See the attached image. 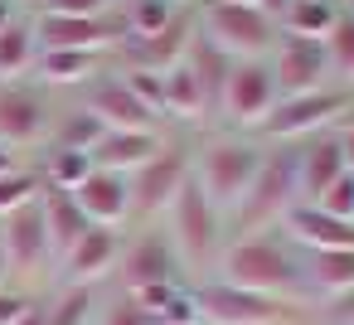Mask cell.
Wrapping results in <instances>:
<instances>
[{
  "label": "cell",
  "instance_id": "obj_22",
  "mask_svg": "<svg viewBox=\"0 0 354 325\" xmlns=\"http://www.w3.org/2000/svg\"><path fill=\"white\" fill-rule=\"evenodd\" d=\"M39 214H44V233H49V248H54V262L93 228L88 219H83V209L73 204V194L68 189H44L39 194Z\"/></svg>",
  "mask_w": 354,
  "mask_h": 325
},
{
  "label": "cell",
  "instance_id": "obj_35",
  "mask_svg": "<svg viewBox=\"0 0 354 325\" xmlns=\"http://www.w3.org/2000/svg\"><path fill=\"white\" fill-rule=\"evenodd\" d=\"M117 0H49L44 15H73V20H93V15H107Z\"/></svg>",
  "mask_w": 354,
  "mask_h": 325
},
{
  "label": "cell",
  "instance_id": "obj_38",
  "mask_svg": "<svg viewBox=\"0 0 354 325\" xmlns=\"http://www.w3.org/2000/svg\"><path fill=\"white\" fill-rule=\"evenodd\" d=\"M15 325H49V315H44V296H30V306L20 310Z\"/></svg>",
  "mask_w": 354,
  "mask_h": 325
},
{
  "label": "cell",
  "instance_id": "obj_11",
  "mask_svg": "<svg viewBox=\"0 0 354 325\" xmlns=\"http://www.w3.org/2000/svg\"><path fill=\"white\" fill-rule=\"evenodd\" d=\"M49 127H54V107L39 83L30 78L0 83V141L10 151H30V146L39 151L49 141Z\"/></svg>",
  "mask_w": 354,
  "mask_h": 325
},
{
  "label": "cell",
  "instance_id": "obj_43",
  "mask_svg": "<svg viewBox=\"0 0 354 325\" xmlns=\"http://www.w3.org/2000/svg\"><path fill=\"white\" fill-rule=\"evenodd\" d=\"M10 6H15V10H20V6H30V10H44L49 0H10Z\"/></svg>",
  "mask_w": 354,
  "mask_h": 325
},
{
  "label": "cell",
  "instance_id": "obj_29",
  "mask_svg": "<svg viewBox=\"0 0 354 325\" xmlns=\"http://www.w3.org/2000/svg\"><path fill=\"white\" fill-rule=\"evenodd\" d=\"M122 25H127V39H151L156 30H165L185 6H175V0H122ZM122 39V44H127Z\"/></svg>",
  "mask_w": 354,
  "mask_h": 325
},
{
  "label": "cell",
  "instance_id": "obj_48",
  "mask_svg": "<svg viewBox=\"0 0 354 325\" xmlns=\"http://www.w3.org/2000/svg\"><path fill=\"white\" fill-rule=\"evenodd\" d=\"M306 325H315V320H306Z\"/></svg>",
  "mask_w": 354,
  "mask_h": 325
},
{
  "label": "cell",
  "instance_id": "obj_34",
  "mask_svg": "<svg viewBox=\"0 0 354 325\" xmlns=\"http://www.w3.org/2000/svg\"><path fill=\"white\" fill-rule=\"evenodd\" d=\"M93 325H156V320H151V315H146L127 291H122L117 301H107V306L97 310V320H93Z\"/></svg>",
  "mask_w": 354,
  "mask_h": 325
},
{
  "label": "cell",
  "instance_id": "obj_3",
  "mask_svg": "<svg viewBox=\"0 0 354 325\" xmlns=\"http://www.w3.org/2000/svg\"><path fill=\"white\" fill-rule=\"evenodd\" d=\"M257 165H262V141H252V136H214V141H204V146L194 151L189 180H194V185L204 189V199L228 219V214L243 204V194H248Z\"/></svg>",
  "mask_w": 354,
  "mask_h": 325
},
{
  "label": "cell",
  "instance_id": "obj_15",
  "mask_svg": "<svg viewBox=\"0 0 354 325\" xmlns=\"http://www.w3.org/2000/svg\"><path fill=\"white\" fill-rule=\"evenodd\" d=\"M267 68L277 78V93L291 98V93H315L330 78V59H325V44L315 39H296V35H277L272 54H267Z\"/></svg>",
  "mask_w": 354,
  "mask_h": 325
},
{
  "label": "cell",
  "instance_id": "obj_30",
  "mask_svg": "<svg viewBox=\"0 0 354 325\" xmlns=\"http://www.w3.org/2000/svg\"><path fill=\"white\" fill-rule=\"evenodd\" d=\"M97 136H102L97 117H88L83 107H73V112H54V127H49V141H44V146H59V151H93Z\"/></svg>",
  "mask_w": 354,
  "mask_h": 325
},
{
  "label": "cell",
  "instance_id": "obj_14",
  "mask_svg": "<svg viewBox=\"0 0 354 325\" xmlns=\"http://www.w3.org/2000/svg\"><path fill=\"white\" fill-rule=\"evenodd\" d=\"M0 252H6V262H10V277H44V272H54V248H49V233H44L39 199L0 219Z\"/></svg>",
  "mask_w": 354,
  "mask_h": 325
},
{
  "label": "cell",
  "instance_id": "obj_26",
  "mask_svg": "<svg viewBox=\"0 0 354 325\" xmlns=\"http://www.w3.org/2000/svg\"><path fill=\"white\" fill-rule=\"evenodd\" d=\"M180 64H185V68L194 73V83L204 88L209 107H218V93H223V83H228V73H233V64H238V59H228V54H223V49H214V44H209L204 35H194Z\"/></svg>",
  "mask_w": 354,
  "mask_h": 325
},
{
  "label": "cell",
  "instance_id": "obj_49",
  "mask_svg": "<svg viewBox=\"0 0 354 325\" xmlns=\"http://www.w3.org/2000/svg\"><path fill=\"white\" fill-rule=\"evenodd\" d=\"M117 6H122V0H117Z\"/></svg>",
  "mask_w": 354,
  "mask_h": 325
},
{
  "label": "cell",
  "instance_id": "obj_24",
  "mask_svg": "<svg viewBox=\"0 0 354 325\" xmlns=\"http://www.w3.org/2000/svg\"><path fill=\"white\" fill-rule=\"evenodd\" d=\"M209 112H214V107H209L204 88L194 83V73H189L185 64H175V68H165V73H160V117L199 122V117H209Z\"/></svg>",
  "mask_w": 354,
  "mask_h": 325
},
{
  "label": "cell",
  "instance_id": "obj_23",
  "mask_svg": "<svg viewBox=\"0 0 354 325\" xmlns=\"http://www.w3.org/2000/svg\"><path fill=\"white\" fill-rule=\"evenodd\" d=\"M306 291H315L320 301H335V296L354 291V248L306 252Z\"/></svg>",
  "mask_w": 354,
  "mask_h": 325
},
{
  "label": "cell",
  "instance_id": "obj_39",
  "mask_svg": "<svg viewBox=\"0 0 354 325\" xmlns=\"http://www.w3.org/2000/svg\"><path fill=\"white\" fill-rule=\"evenodd\" d=\"M15 165H25V156H20V151H10L6 141H0V175H6V170H15Z\"/></svg>",
  "mask_w": 354,
  "mask_h": 325
},
{
  "label": "cell",
  "instance_id": "obj_21",
  "mask_svg": "<svg viewBox=\"0 0 354 325\" xmlns=\"http://www.w3.org/2000/svg\"><path fill=\"white\" fill-rule=\"evenodd\" d=\"M160 146H165V136H160V131H102V136H97V146L88 151V160H93L97 170L131 175V170H141Z\"/></svg>",
  "mask_w": 354,
  "mask_h": 325
},
{
  "label": "cell",
  "instance_id": "obj_41",
  "mask_svg": "<svg viewBox=\"0 0 354 325\" xmlns=\"http://www.w3.org/2000/svg\"><path fill=\"white\" fill-rule=\"evenodd\" d=\"M257 6H262V10H267V15H281V10H286V6H291V0H257Z\"/></svg>",
  "mask_w": 354,
  "mask_h": 325
},
{
  "label": "cell",
  "instance_id": "obj_12",
  "mask_svg": "<svg viewBox=\"0 0 354 325\" xmlns=\"http://www.w3.org/2000/svg\"><path fill=\"white\" fill-rule=\"evenodd\" d=\"M117 277H122V291H146V286H160V281H185V267H180L170 238L160 233V223L136 228L131 238H122Z\"/></svg>",
  "mask_w": 354,
  "mask_h": 325
},
{
  "label": "cell",
  "instance_id": "obj_25",
  "mask_svg": "<svg viewBox=\"0 0 354 325\" xmlns=\"http://www.w3.org/2000/svg\"><path fill=\"white\" fill-rule=\"evenodd\" d=\"M339 0H291V6L277 15V30L281 35H296V39H325L330 30H335V20H339Z\"/></svg>",
  "mask_w": 354,
  "mask_h": 325
},
{
  "label": "cell",
  "instance_id": "obj_27",
  "mask_svg": "<svg viewBox=\"0 0 354 325\" xmlns=\"http://www.w3.org/2000/svg\"><path fill=\"white\" fill-rule=\"evenodd\" d=\"M35 54H39L35 25H30L25 15H15L6 30H0V83L30 78V68H35Z\"/></svg>",
  "mask_w": 354,
  "mask_h": 325
},
{
  "label": "cell",
  "instance_id": "obj_6",
  "mask_svg": "<svg viewBox=\"0 0 354 325\" xmlns=\"http://www.w3.org/2000/svg\"><path fill=\"white\" fill-rule=\"evenodd\" d=\"M199 10V35L223 49L228 59H267L277 44V15L262 6H228V0H194Z\"/></svg>",
  "mask_w": 354,
  "mask_h": 325
},
{
  "label": "cell",
  "instance_id": "obj_42",
  "mask_svg": "<svg viewBox=\"0 0 354 325\" xmlns=\"http://www.w3.org/2000/svg\"><path fill=\"white\" fill-rule=\"evenodd\" d=\"M15 277H10V262H6V252H0V286H10Z\"/></svg>",
  "mask_w": 354,
  "mask_h": 325
},
{
  "label": "cell",
  "instance_id": "obj_47",
  "mask_svg": "<svg viewBox=\"0 0 354 325\" xmlns=\"http://www.w3.org/2000/svg\"><path fill=\"white\" fill-rule=\"evenodd\" d=\"M344 122H354V112H349V117H344Z\"/></svg>",
  "mask_w": 354,
  "mask_h": 325
},
{
  "label": "cell",
  "instance_id": "obj_2",
  "mask_svg": "<svg viewBox=\"0 0 354 325\" xmlns=\"http://www.w3.org/2000/svg\"><path fill=\"white\" fill-rule=\"evenodd\" d=\"M301 204V189H296V156L291 146H262V165L243 194V204L228 214L233 223V238H248V233H277L281 219Z\"/></svg>",
  "mask_w": 354,
  "mask_h": 325
},
{
  "label": "cell",
  "instance_id": "obj_16",
  "mask_svg": "<svg viewBox=\"0 0 354 325\" xmlns=\"http://www.w3.org/2000/svg\"><path fill=\"white\" fill-rule=\"evenodd\" d=\"M117 262H122V228H88L59 262H54V272H59V281H73V286H97V281H107L112 272H117Z\"/></svg>",
  "mask_w": 354,
  "mask_h": 325
},
{
  "label": "cell",
  "instance_id": "obj_10",
  "mask_svg": "<svg viewBox=\"0 0 354 325\" xmlns=\"http://www.w3.org/2000/svg\"><path fill=\"white\" fill-rule=\"evenodd\" d=\"M35 25V39L39 49H78V54H117V44L127 39V25H122V10L112 6L107 15H93V20H73V15H44L35 10L30 15Z\"/></svg>",
  "mask_w": 354,
  "mask_h": 325
},
{
  "label": "cell",
  "instance_id": "obj_5",
  "mask_svg": "<svg viewBox=\"0 0 354 325\" xmlns=\"http://www.w3.org/2000/svg\"><path fill=\"white\" fill-rule=\"evenodd\" d=\"M349 112H354V88H344V83H325L315 93H291V98H277V107L257 127V141H267V146H296L306 136L335 131Z\"/></svg>",
  "mask_w": 354,
  "mask_h": 325
},
{
  "label": "cell",
  "instance_id": "obj_8",
  "mask_svg": "<svg viewBox=\"0 0 354 325\" xmlns=\"http://www.w3.org/2000/svg\"><path fill=\"white\" fill-rule=\"evenodd\" d=\"M277 78H272V68H267V59H238L233 64V73H228V83H223V93H218V117L228 122V127H238L243 136H257V127L267 122V112L277 107Z\"/></svg>",
  "mask_w": 354,
  "mask_h": 325
},
{
  "label": "cell",
  "instance_id": "obj_4",
  "mask_svg": "<svg viewBox=\"0 0 354 325\" xmlns=\"http://www.w3.org/2000/svg\"><path fill=\"white\" fill-rule=\"evenodd\" d=\"M223 223H228V219H223V214L204 199V189L189 180V185L175 194V204L165 209L160 233L170 238V248H175V257H180L185 272H204V267H218V252H223V243H228Z\"/></svg>",
  "mask_w": 354,
  "mask_h": 325
},
{
  "label": "cell",
  "instance_id": "obj_19",
  "mask_svg": "<svg viewBox=\"0 0 354 325\" xmlns=\"http://www.w3.org/2000/svg\"><path fill=\"white\" fill-rule=\"evenodd\" d=\"M296 252H325V248H354V223H344V219H330L325 209H315V204H296L286 219H281V228H277Z\"/></svg>",
  "mask_w": 354,
  "mask_h": 325
},
{
  "label": "cell",
  "instance_id": "obj_20",
  "mask_svg": "<svg viewBox=\"0 0 354 325\" xmlns=\"http://www.w3.org/2000/svg\"><path fill=\"white\" fill-rule=\"evenodd\" d=\"M112 59L107 54H78V49H39L30 78L39 88H88L97 73H107Z\"/></svg>",
  "mask_w": 354,
  "mask_h": 325
},
{
  "label": "cell",
  "instance_id": "obj_44",
  "mask_svg": "<svg viewBox=\"0 0 354 325\" xmlns=\"http://www.w3.org/2000/svg\"><path fill=\"white\" fill-rule=\"evenodd\" d=\"M267 325H306V315H286V320H267Z\"/></svg>",
  "mask_w": 354,
  "mask_h": 325
},
{
  "label": "cell",
  "instance_id": "obj_28",
  "mask_svg": "<svg viewBox=\"0 0 354 325\" xmlns=\"http://www.w3.org/2000/svg\"><path fill=\"white\" fill-rule=\"evenodd\" d=\"M44 315H49V325H93L97 320V286L59 281V291L44 296Z\"/></svg>",
  "mask_w": 354,
  "mask_h": 325
},
{
  "label": "cell",
  "instance_id": "obj_33",
  "mask_svg": "<svg viewBox=\"0 0 354 325\" xmlns=\"http://www.w3.org/2000/svg\"><path fill=\"white\" fill-rule=\"evenodd\" d=\"M310 204H315V209H325L330 219H344V223H354V175L344 170V175H339V180H335V185H330L320 199H310Z\"/></svg>",
  "mask_w": 354,
  "mask_h": 325
},
{
  "label": "cell",
  "instance_id": "obj_17",
  "mask_svg": "<svg viewBox=\"0 0 354 325\" xmlns=\"http://www.w3.org/2000/svg\"><path fill=\"white\" fill-rule=\"evenodd\" d=\"M68 194H73V204L83 209V219L97 223V228H122V223H131V180L117 175V170H97V165H93Z\"/></svg>",
  "mask_w": 354,
  "mask_h": 325
},
{
  "label": "cell",
  "instance_id": "obj_32",
  "mask_svg": "<svg viewBox=\"0 0 354 325\" xmlns=\"http://www.w3.org/2000/svg\"><path fill=\"white\" fill-rule=\"evenodd\" d=\"M39 194H44V180H39L35 165H15V170H6V175H0V219L15 214V209H25V204H35Z\"/></svg>",
  "mask_w": 354,
  "mask_h": 325
},
{
  "label": "cell",
  "instance_id": "obj_1",
  "mask_svg": "<svg viewBox=\"0 0 354 325\" xmlns=\"http://www.w3.org/2000/svg\"><path fill=\"white\" fill-rule=\"evenodd\" d=\"M214 277H223L243 291L272 296V301H291V306H301V296H306V257L281 233L228 238L223 252H218Z\"/></svg>",
  "mask_w": 354,
  "mask_h": 325
},
{
  "label": "cell",
  "instance_id": "obj_7",
  "mask_svg": "<svg viewBox=\"0 0 354 325\" xmlns=\"http://www.w3.org/2000/svg\"><path fill=\"white\" fill-rule=\"evenodd\" d=\"M189 160H194V151L185 141H165L141 170L127 175L131 180V223L151 228V223L165 219V209L175 204V194L189 185Z\"/></svg>",
  "mask_w": 354,
  "mask_h": 325
},
{
  "label": "cell",
  "instance_id": "obj_40",
  "mask_svg": "<svg viewBox=\"0 0 354 325\" xmlns=\"http://www.w3.org/2000/svg\"><path fill=\"white\" fill-rule=\"evenodd\" d=\"M15 15H20V10H15V6H10V0H0V30H6V25H10V20H15Z\"/></svg>",
  "mask_w": 354,
  "mask_h": 325
},
{
  "label": "cell",
  "instance_id": "obj_13",
  "mask_svg": "<svg viewBox=\"0 0 354 325\" xmlns=\"http://www.w3.org/2000/svg\"><path fill=\"white\" fill-rule=\"evenodd\" d=\"M83 112L97 117L102 131H160V117L127 88L122 73H97L88 88H83Z\"/></svg>",
  "mask_w": 354,
  "mask_h": 325
},
{
  "label": "cell",
  "instance_id": "obj_37",
  "mask_svg": "<svg viewBox=\"0 0 354 325\" xmlns=\"http://www.w3.org/2000/svg\"><path fill=\"white\" fill-rule=\"evenodd\" d=\"M335 141H339V156H344V170L354 175V122H339V127H335Z\"/></svg>",
  "mask_w": 354,
  "mask_h": 325
},
{
  "label": "cell",
  "instance_id": "obj_50",
  "mask_svg": "<svg viewBox=\"0 0 354 325\" xmlns=\"http://www.w3.org/2000/svg\"><path fill=\"white\" fill-rule=\"evenodd\" d=\"M349 325H354V320H349Z\"/></svg>",
  "mask_w": 354,
  "mask_h": 325
},
{
  "label": "cell",
  "instance_id": "obj_45",
  "mask_svg": "<svg viewBox=\"0 0 354 325\" xmlns=\"http://www.w3.org/2000/svg\"><path fill=\"white\" fill-rule=\"evenodd\" d=\"M339 6H344V15H349V20H354V0H339Z\"/></svg>",
  "mask_w": 354,
  "mask_h": 325
},
{
  "label": "cell",
  "instance_id": "obj_31",
  "mask_svg": "<svg viewBox=\"0 0 354 325\" xmlns=\"http://www.w3.org/2000/svg\"><path fill=\"white\" fill-rule=\"evenodd\" d=\"M320 44H325V59H330V78L344 83V88H354V20H349L344 10H339L335 30H330Z\"/></svg>",
  "mask_w": 354,
  "mask_h": 325
},
{
  "label": "cell",
  "instance_id": "obj_18",
  "mask_svg": "<svg viewBox=\"0 0 354 325\" xmlns=\"http://www.w3.org/2000/svg\"><path fill=\"white\" fill-rule=\"evenodd\" d=\"M296 156V189H301V204L320 199L339 175H344V156H339V141L335 131H320V136H306L291 146Z\"/></svg>",
  "mask_w": 354,
  "mask_h": 325
},
{
  "label": "cell",
  "instance_id": "obj_36",
  "mask_svg": "<svg viewBox=\"0 0 354 325\" xmlns=\"http://www.w3.org/2000/svg\"><path fill=\"white\" fill-rule=\"evenodd\" d=\"M25 306H30V291H20V286H0V325H15Z\"/></svg>",
  "mask_w": 354,
  "mask_h": 325
},
{
  "label": "cell",
  "instance_id": "obj_9",
  "mask_svg": "<svg viewBox=\"0 0 354 325\" xmlns=\"http://www.w3.org/2000/svg\"><path fill=\"white\" fill-rule=\"evenodd\" d=\"M194 306H199V325H267V320H286L301 315L291 301H272L257 291H243L223 277H209L194 286Z\"/></svg>",
  "mask_w": 354,
  "mask_h": 325
},
{
  "label": "cell",
  "instance_id": "obj_46",
  "mask_svg": "<svg viewBox=\"0 0 354 325\" xmlns=\"http://www.w3.org/2000/svg\"><path fill=\"white\" fill-rule=\"evenodd\" d=\"M175 6H194V0H175Z\"/></svg>",
  "mask_w": 354,
  "mask_h": 325
}]
</instances>
